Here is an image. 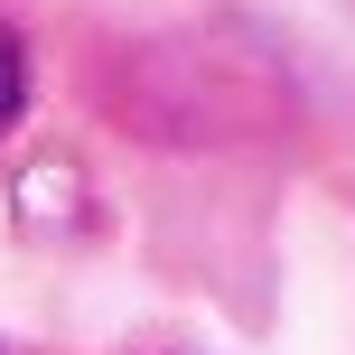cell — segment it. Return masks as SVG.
<instances>
[{"label": "cell", "instance_id": "1", "mask_svg": "<svg viewBox=\"0 0 355 355\" xmlns=\"http://www.w3.org/2000/svg\"><path fill=\"white\" fill-rule=\"evenodd\" d=\"M19 94H28V56H19V37L0 28V122L19 112Z\"/></svg>", "mask_w": 355, "mask_h": 355}]
</instances>
